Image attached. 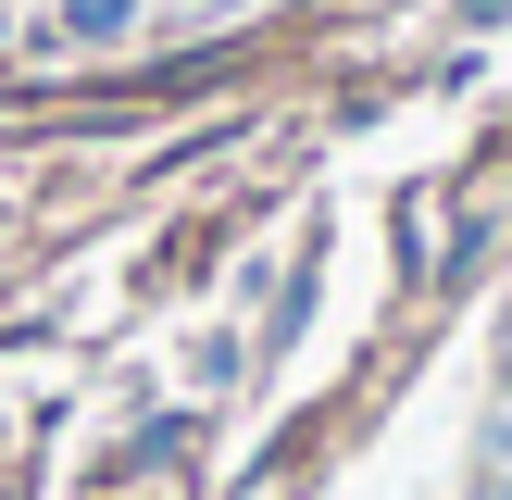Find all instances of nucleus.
<instances>
[{
	"label": "nucleus",
	"mask_w": 512,
	"mask_h": 500,
	"mask_svg": "<svg viewBox=\"0 0 512 500\" xmlns=\"http://www.w3.org/2000/svg\"><path fill=\"white\" fill-rule=\"evenodd\" d=\"M488 500H512V463H500V475H488Z\"/></svg>",
	"instance_id": "obj_3"
},
{
	"label": "nucleus",
	"mask_w": 512,
	"mask_h": 500,
	"mask_svg": "<svg viewBox=\"0 0 512 500\" xmlns=\"http://www.w3.org/2000/svg\"><path fill=\"white\" fill-rule=\"evenodd\" d=\"M500 450H512V375H500Z\"/></svg>",
	"instance_id": "obj_2"
},
{
	"label": "nucleus",
	"mask_w": 512,
	"mask_h": 500,
	"mask_svg": "<svg viewBox=\"0 0 512 500\" xmlns=\"http://www.w3.org/2000/svg\"><path fill=\"white\" fill-rule=\"evenodd\" d=\"M63 25H75V38H125V25H138V0H63Z\"/></svg>",
	"instance_id": "obj_1"
}]
</instances>
